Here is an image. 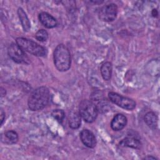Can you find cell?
<instances>
[{
    "instance_id": "6",
    "label": "cell",
    "mask_w": 160,
    "mask_h": 160,
    "mask_svg": "<svg viewBox=\"0 0 160 160\" xmlns=\"http://www.w3.org/2000/svg\"><path fill=\"white\" fill-rule=\"evenodd\" d=\"M8 53L10 58L18 64H29V59L24 51L18 44L12 43L8 49Z\"/></svg>"
},
{
    "instance_id": "19",
    "label": "cell",
    "mask_w": 160,
    "mask_h": 160,
    "mask_svg": "<svg viewBox=\"0 0 160 160\" xmlns=\"http://www.w3.org/2000/svg\"><path fill=\"white\" fill-rule=\"evenodd\" d=\"M0 118H1V125H2L5 119V112H4L2 108L0 110Z\"/></svg>"
},
{
    "instance_id": "10",
    "label": "cell",
    "mask_w": 160,
    "mask_h": 160,
    "mask_svg": "<svg viewBox=\"0 0 160 160\" xmlns=\"http://www.w3.org/2000/svg\"><path fill=\"white\" fill-rule=\"evenodd\" d=\"M38 18L41 23L47 28H53L58 25V21L56 18L46 12L39 13Z\"/></svg>"
},
{
    "instance_id": "9",
    "label": "cell",
    "mask_w": 160,
    "mask_h": 160,
    "mask_svg": "<svg viewBox=\"0 0 160 160\" xmlns=\"http://www.w3.org/2000/svg\"><path fill=\"white\" fill-rule=\"evenodd\" d=\"M127 118L122 114L119 113L114 116L111 122V128L112 130L118 131L122 130L127 124Z\"/></svg>"
},
{
    "instance_id": "4",
    "label": "cell",
    "mask_w": 160,
    "mask_h": 160,
    "mask_svg": "<svg viewBox=\"0 0 160 160\" xmlns=\"http://www.w3.org/2000/svg\"><path fill=\"white\" fill-rule=\"evenodd\" d=\"M16 42L24 51H27L36 56L44 57L47 54V51L45 48L31 39L25 38H18L16 39Z\"/></svg>"
},
{
    "instance_id": "16",
    "label": "cell",
    "mask_w": 160,
    "mask_h": 160,
    "mask_svg": "<svg viewBox=\"0 0 160 160\" xmlns=\"http://www.w3.org/2000/svg\"><path fill=\"white\" fill-rule=\"evenodd\" d=\"M101 74L102 78L106 81H109L111 78L112 66L110 62H105L101 66Z\"/></svg>"
},
{
    "instance_id": "21",
    "label": "cell",
    "mask_w": 160,
    "mask_h": 160,
    "mask_svg": "<svg viewBox=\"0 0 160 160\" xmlns=\"http://www.w3.org/2000/svg\"><path fill=\"white\" fill-rule=\"evenodd\" d=\"M0 92H1V97H3L6 95V90L2 88V87H1V90H0Z\"/></svg>"
},
{
    "instance_id": "17",
    "label": "cell",
    "mask_w": 160,
    "mask_h": 160,
    "mask_svg": "<svg viewBox=\"0 0 160 160\" xmlns=\"http://www.w3.org/2000/svg\"><path fill=\"white\" fill-rule=\"evenodd\" d=\"M51 116L56 119L58 122H62L65 117V112L62 109H54L51 112Z\"/></svg>"
},
{
    "instance_id": "15",
    "label": "cell",
    "mask_w": 160,
    "mask_h": 160,
    "mask_svg": "<svg viewBox=\"0 0 160 160\" xmlns=\"http://www.w3.org/2000/svg\"><path fill=\"white\" fill-rule=\"evenodd\" d=\"M158 116L152 111L148 112L144 116V121L147 126L152 129H156L158 126Z\"/></svg>"
},
{
    "instance_id": "22",
    "label": "cell",
    "mask_w": 160,
    "mask_h": 160,
    "mask_svg": "<svg viewBox=\"0 0 160 160\" xmlns=\"http://www.w3.org/2000/svg\"><path fill=\"white\" fill-rule=\"evenodd\" d=\"M144 159H157V158H156L155 157H153V156H147V157H145Z\"/></svg>"
},
{
    "instance_id": "3",
    "label": "cell",
    "mask_w": 160,
    "mask_h": 160,
    "mask_svg": "<svg viewBox=\"0 0 160 160\" xmlns=\"http://www.w3.org/2000/svg\"><path fill=\"white\" fill-rule=\"evenodd\" d=\"M79 113L84 121L91 123L96 120L98 110L96 105L92 101L84 99L79 103Z\"/></svg>"
},
{
    "instance_id": "8",
    "label": "cell",
    "mask_w": 160,
    "mask_h": 160,
    "mask_svg": "<svg viewBox=\"0 0 160 160\" xmlns=\"http://www.w3.org/2000/svg\"><path fill=\"white\" fill-rule=\"evenodd\" d=\"M79 137L81 142L88 148H93L96 145V139L94 134L89 130L84 129L80 132Z\"/></svg>"
},
{
    "instance_id": "1",
    "label": "cell",
    "mask_w": 160,
    "mask_h": 160,
    "mask_svg": "<svg viewBox=\"0 0 160 160\" xmlns=\"http://www.w3.org/2000/svg\"><path fill=\"white\" fill-rule=\"evenodd\" d=\"M50 100V92L45 86H41L34 89L28 101V106L30 110L33 111H40L44 109Z\"/></svg>"
},
{
    "instance_id": "13",
    "label": "cell",
    "mask_w": 160,
    "mask_h": 160,
    "mask_svg": "<svg viewBox=\"0 0 160 160\" xmlns=\"http://www.w3.org/2000/svg\"><path fill=\"white\" fill-rule=\"evenodd\" d=\"M1 141L7 144H15L18 141V134L13 130L7 131L1 135Z\"/></svg>"
},
{
    "instance_id": "7",
    "label": "cell",
    "mask_w": 160,
    "mask_h": 160,
    "mask_svg": "<svg viewBox=\"0 0 160 160\" xmlns=\"http://www.w3.org/2000/svg\"><path fill=\"white\" fill-rule=\"evenodd\" d=\"M118 14V7L114 3H110L102 6L99 11V19L102 21L111 22L114 21Z\"/></svg>"
},
{
    "instance_id": "14",
    "label": "cell",
    "mask_w": 160,
    "mask_h": 160,
    "mask_svg": "<svg viewBox=\"0 0 160 160\" xmlns=\"http://www.w3.org/2000/svg\"><path fill=\"white\" fill-rule=\"evenodd\" d=\"M18 15L20 22L21 23V26L24 31H29L31 28V23L30 21L26 15V13L24 11V9L21 8H19L18 9Z\"/></svg>"
},
{
    "instance_id": "5",
    "label": "cell",
    "mask_w": 160,
    "mask_h": 160,
    "mask_svg": "<svg viewBox=\"0 0 160 160\" xmlns=\"http://www.w3.org/2000/svg\"><path fill=\"white\" fill-rule=\"evenodd\" d=\"M108 98L112 103L128 111L133 110L136 106L135 101L132 99L123 96L114 92H109L108 93Z\"/></svg>"
},
{
    "instance_id": "18",
    "label": "cell",
    "mask_w": 160,
    "mask_h": 160,
    "mask_svg": "<svg viewBox=\"0 0 160 160\" xmlns=\"http://www.w3.org/2000/svg\"><path fill=\"white\" fill-rule=\"evenodd\" d=\"M37 40L41 42L46 41L48 38V33L44 29H39L35 34Z\"/></svg>"
},
{
    "instance_id": "12",
    "label": "cell",
    "mask_w": 160,
    "mask_h": 160,
    "mask_svg": "<svg viewBox=\"0 0 160 160\" xmlns=\"http://www.w3.org/2000/svg\"><path fill=\"white\" fill-rule=\"evenodd\" d=\"M68 122L69 126L71 128L74 129H78L80 127L81 123V117L79 113L74 111H71L69 115Z\"/></svg>"
},
{
    "instance_id": "2",
    "label": "cell",
    "mask_w": 160,
    "mask_h": 160,
    "mask_svg": "<svg viewBox=\"0 0 160 160\" xmlns=\"http://www.w3.org/2000/svg\"><path fill=\"white\" fill-rule=\"evenodd\" d=\"M54 63L57 69L61 72L68 71L71 64V54L68 48L63 44L56 46L53 52Z\"/></svg>"
},
{
    "instance_id": "11",
    "label": "cell",
    "mask_w": 160,
    "mask_h": 160,
    "mask_svg": "<svg viewBox=\"0 0 160 160\" xmlns=\"http://www.w3.org/2000/svg\"><path fill=\"white\" fill-rule=\"evenodd\" d=\"M119 146L139 149L141 148L142 144L141 141L136 138L126 137L119 142Z\"/></svg>"
},
{
    "instance_id": "20",
    "label": "cell",
    "mask_w": 160,
    "mask_h": 160,
    "mask_svg": "<svg viewBox=\"0 0 160 160\" xmlns=\"http://www.w3.org/2000/svg\"><path fill=\"white\" fill-rule=\"evenodd\" d=\"M151 14L153 17H158V10L156 9H153L152 10V12H151Z\"/></svg>"
}]
</instances>
